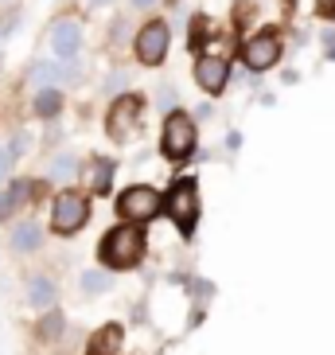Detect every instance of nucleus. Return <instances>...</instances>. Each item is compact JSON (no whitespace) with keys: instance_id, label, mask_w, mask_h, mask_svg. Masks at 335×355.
<instances>
[{"instance_id":"1","label":"nucleus","mask_w":335,"mask_h":355,"mask_svg":"<svg viewBox=\"0 0 335 355\" xmlns=\"http://www.w3.org/2000/svg\"><path fill=\"white\" fill-rule=\"evenodd\" d=\"M98 261H102V270H109V273L136 270V266L145 261V227L121 223V227L105 230L102 242H98Z\"/></svg>"},{"instance_id":"2","label":"nucleus","mask_w":335,"mask_h":355,"mask_svg":"<svg viewBox=\"0 0 335 355\" xmlns=\"http://www.w3.org/2000/svg\"><path fill=\"white\" fill-rule=\"evenodd\" d=\"M195 153H199V121L188 110L164 114V125H160V157L179 168V164H188Z\"/></svg>"},{"instance_id":"3","label":"nucleus","mask_w":335,"mask_h":355,"mask_svg":"<svg viewBox=\"0 0 335 355\" xmlns=\"http://www.w3.org/2000/svg\"><path fill=\"white\" fill-rule=\"evenodd\" d=\"M284 55V32L277 24H262L257 32H250L246 40L238 43V63L246 67L250 74H269L277 71Z\"/></svg>"},{"instance_id":"4","label":"nucleus","mask_w":335,"mask_h":355,"mask_svg":"<svg viewBox=\"0 0 335 355\" xmlns=\"http://www.w3.org/2000/svg\"><path fill=\"white\" fill-rule=\"evenodd\" d=\"M199 180L195 176H176L172 180V188L164 191V215L176 223V230L183 239L195 234V223H199Z\"/></svg>"},{"instance_id":"5","label":"nucleus","mask_w":335,"mask_h":355,"mask_svg":"<svg viewBox=\"0 0 335 355\" xmlns=\"http://www.w3.org/2000/svg\"><path fill=\"white\" fill-rule=\"evenodd\" d=\"M86 223H90V191L74 188V184L55 191V199H51V230L55 234L71 239Z\"/></svg>"},{"instance_id":"6","label":"nucleus","mask_w":335,"mask_h":355,"mask_svg":"<svg viewBox=\"0 0 335 355\" xmlns=\"http://www.w3.org/2000/svg\"><path fill=\"white\" fill-rule=\"evenodd\" d=\"M114 211H117L121 223L148 227V223H156V215L164 211V196H160L152 184H129V188L114 199Z\"/></svg>"},{"instance_id":"7","label":"nucleus","mask_w":335,"mask_h":355,"mask_svg":"<svg viewBox=\"0 0 335 355\" xmlns=\"http://www.w3.org/2000/svg\"><path fill=\"white\" fill-rule=\"evenodd\" d=\"M145 94H136V90H125V94H117L105 110V137L117 141V145H125L129 137L141 129V117H145Z\"/></svg>"},{"instance_id":"8","label":"nucleus","mask_w":335,"mask_h":355,"mask_svg":"<svg viewBox=\"0 0 335 355\" xmlns=\"http://www.w3.org/2000/svg\"><path fill=\"white\" fill-rule=\"evenodd\" d=\"M168 47H172V28H168V20H160V16H152V20H145L141 28H136L133 35V55L141 67H164L168 59Z\"/></svg>"},{"instance_id":"9","label":"nucleus","mask_w":335,"mask_h":355,"mask_svg":"<svg viewBox=\"0 0 335 355\" xmlns=\"http://www.w3.org/2000/svg\"><path fill=\"white\" fill-rule=\"evenodd\" d=\"M47 47H51L55 59H78L86 47V28L78 16H55L51 24H47Z\"/></svg>"},{"instance_id":"10","label":"nucleus","mask_w":335,"mask_h":355,"mask_svg":"<svg viewBox=\"0 0 335 355\" xmlns=\"http://www.w3.org/2000/svg\"><path fill=\"white\" fill-rule=\"evenodd\" d=\"M191 74H195V86H199L207 98H222L226 86H230V59L219 55V51H203V55H195Z\"/></svg>"},{"instance_id":"11","label":"nucleus","mask_w":335,"mask_h":355,"mask_svg":"<svg viewBox=\"0 0 335 355\" xmlns=\"http://www.w3.org/2000/svg\"><path fill=\"white\" fill-rule=\"evenodd\" d=\"M78 172H82V191H90V196H109L114 191V176H117V160L109 157H90L86 164H78Z\"/></svg>"},{"instance_id":"12","label":"nucleus","mask_w":335,"mask_h":355,"mask_svg":"<svg viewBox=\"0 0 335 355\" xmlns=\"http://www.w3.org/2000/svg\"><path fill=\"white\" fill-rule=\"evenodd\" d=\"M24 86L39 90V86H63L66 90V63L63 59H32L24 67Z\"/></svg>"},{"instance_id":"13","label":"nucleus","mask_w":335,"mask_h":355,"mask_svg":"<svg viewBox=\"0 0 335 355\" xmlns=\"http://www.w3.org/2000/svg\"><path fill=\"white\" fill-rule=\"evenodd\" d=\"M28 203H35V180H8L0 188V223H12Z\"/></svg>"},{"instance_id":"14","label":"nucleus","mask_w":335,"mask_h":355,"mask_svg":"<svg viewBox=\"0 0 335 355\" xmlns=\"http://www.w3.org/2000/svg\"><path fill=\"white\" fill-rule=\"evenodd\" d=\"M28 110H32V117H39V121H55V117L66 110V90L63 86H39V90H32Z\"/></svg>"},{"instance_id":"15","label":"nucleus","mask_w":335,"mask_h":355,"mask_svg":"<svg viewBox=\"0 0 335 355\" xmlns=\"http://www.w3.org/2000/svg\"><path fill=\"white\" fill-rule=\"evenodd\" d=\"M8 250L12 254H39L43 250V227L35 219H20L8 234Z\"/></svg>"},{"instance_id":"16","label":"nucleus","mask_w":335,"mask_h":355,"mask_svg":"<svg viewBox=\"0 0 335 355\" xmlns=\"http://www.w3.org/2000/svg\"><path fill=\"white\" fill-rule=\"evenodd\" d=\"M28 304L35 313H47V309L59 304V285H55L51 273H32L28 277Z\"/></svg>"},{"instance_id":"17","label":"nucleus","mask_w":335,"mask_h":355,"mask_svg":"<svg viewBox=\"0 0 335 355\" xmlns=\"http://www.w3.org/2000/svg\"><path fill=\"white\" fill-rule=\"evenodd\" d=\"M121 344H125V328H121L117 320H109L86 340V355H117Z\"/></svg>"},{"instance_id":"18","label":"nucleus","mask_w":335,"mask_h":355,"mask_svg":"<svg viewBox=\"0 0 335 355\" xmlns=\"http://www.w3.org/2000/svg\"><path fill=\"white\" fill-rule=\"evenodd\" d=\"M74 176H78V157L74 153H55L47 160V168H43V180L47 184H59V188H71Z\"/></svg>"},{"instance_id":"19","label":"nucleus","mask_w":335,"mask_h":355,"mask_svg":"<svg viewBox=\"0 0 335 355\" xmlns=\"http://www.w3.org/2000/svg\"><path fill=\"white\" fill-rule=\"evenodd\" d=\"M207 43L215 47V24H210L207 12H195L191 24H188V51L191 55H203V51H207Z\"/></svg>"},{"instance_id":"20","label":"nucleus","mask_w":335,"mask_h":355,"mask_svg":"<svg viewBox=\"0 0 335 355\" xmlns=\"http://www.w3.org/2000/svg\"><path fill=\"white\" fill-rule=\"evenodd\" d=\"M63 332H66V316L59 313V309H47V313L35 320V336H39L43 344H55Z\"/></svg>"},{"instance_id":"21","label":"nucleus","mask_w":335,"mask_h":355,"mask_svg":"<svg viewBox=\"0 0 335 355\" xmlns=\"http://www.w3.org/2000/svg\"><path fill=\"white\" fill-rule=\"evenodd\" d=\"M78 285H82L86 297H102V293H109V270H86Z\"/></svg>"},{"instance_id":"22","label":"nucleus","mask_w":335,"mask_h":355,"mask_svg":"<svg viewBox=\"0 0 335 355\" xmlns=\"http://www.w3.org/2000/svg\"><path fill=\"white\" fill-rule=\"evenodd\" d=\"M125 86H129V74L121 71V67H114V71H109V78L102 83V94L105 98H117V94H125Z\"/></svg>"},{"instance_id":"23","label":"nucleus","mask_w":335,"mask_h":355,"mask_svg":"<svg viewBox=\"0 0 335 355\" xmlns=\"http://www.w3.org/2000/svg\"><path fill=\"white\" fill-rule=\"evenodd\" d=\"M4 145H8V153H12V157L20 160L24 153H28V145H32V141H28V129H12V137L4 141Z\"/></svg>"},{"instance_id":"24","label":"nucleus","mask_w":335,"mask_h":355,"mask_svg":"<svg viewBox=\"0 0 335 355\" xmlns=\"http://www.w3.org/2000/svg\"><path fill=\"white\" fill-rule=\"evenodd\" d=\"M156 105L164 110V114L179 110V105H176V90H172V86H160V90H156Z\"/></svg>"},{"instance_id":"25","label":"nucleus","mask_w":335,"mask_h":355,"mask_svg":"<svg viewBox=\"0 0 335 355\" xmlns=\"http://www.w3.org/2000/svg\"><path fill=\"white\" fill-rule=\"evenodd\" d=\"M12 168H16V157L8 153V145H0V184L12 176Z\"/></svg>"},{"instance_id":"26","label":"nucleus","mask_w":335,"mask_h":355,"mask_svg":"<svg viewBox=\"0 0 335 355\" xmlns=\"http://www.w3.org/2000/svg\"><path fill=\"white\" fill-rule=\"evenodd\" d=\"M316 16H320V20H327V24H335V0H316Z\"/></svg>"},{"instance_id":"27","label":"nucleus","mask_w":335,"mask_h":355,"mask_svg":"<svg viewBox=\"0 0 335 355\" xmlns=\"http://www.w3.org/2000/svg\"><path fill=\"white\" fill-rule=\"evenodd\" d=\"M125 40H133V35H129V20L121 16V20H114V43H125Z\"/></svg>"},{"instance_id":"28","label":"nucleus","mask_w":335,"mask_h":355,"mask_svg":"<svg viewBox=\"0 0 335 355\" xmlns=\"http://www.w3.org/2000/svg\"><path fill=\"white\" fill-rule=\"evenodd\" d=\"M156 4H160V0H129V8H133V12H152Z\"/></svg>"},{"instance_id":"29","label":"nucleus","mask_w":335,"mask_h":355,"mask_svg":"<svg viewBox=\"0 0 335 355\" xmlns=\"http://www.w3.org/2000/svg\"><path fill=\"white\" fill-rule=\"evenodd\" d=\"M114 0H86V8H109Z\"/></svg>"},{"instance_id":"30","label":"nucleus","mask_w":335,"mask_h":355,"mask_svg":"<svg viewBox=\"0 0 335 355\" xmlns=\"http://www.w3.org/2000/svg\"><path fill=\"white\" fill-rule=\"evenodd\" d=\"M24 0H0V12H8V8H20Z\"/></svg>"},{"instance_id":"31","label":"nucleus","mask_w":335,"mask_h":355,"mask_svg":"<svg viewBox=\"0 0 335 355\" xmlns=\"http://www.w3.org/2000/svg\"><path fill=\"white\" fill-rule=\"evenodd\" d=\"M4 43H8V32H4V24H0V63H4Z\"/></svg>"},{"instance_id":"32","label":"nucleus","mask_w":335,"mask_h":355,"mask_svg":"<svg viewBox=\"0 0 335 355\" xmlns=\"http://www.w3.org/2000/svg\"><path fill=\"white\" fill-rule=\"evenodd\" d=\"M281 4H284V8H296V4H300V0H281Z\"/></svg>"}]
</instances>
